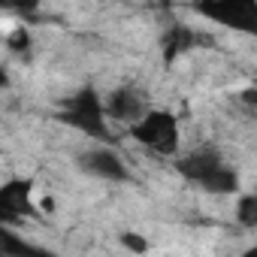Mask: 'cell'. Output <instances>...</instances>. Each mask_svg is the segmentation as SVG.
Returning <instances> with one entry per match:
<instances>
[{
  "mask_svg": "<svg viewBox=\"0 0 257 257\" xmlns=\"http://www.w3.org/2000/svg\"><path fill=\"white\" fill-rule=\"evenodd\" d=\"M176 170H179L188 182L200 185V188L209 191V194H233V191L239 188L236 170L227 167V164H224V155H221L218 149H212V146H203V149L185 155L182 161H176Z\"/></svg>",
  "mask_w": 257,
  "mask_h": 257,
  "instance_id": "obj_1",
  "label": "cell"
},
{
  "mask_svg": "<svg viewBox=\"0 0 257 257\" xmlns=\"http://www.w3.org/2000/svg\"><path fill=\"white\" fill-rule=\"evenodd\" d=\"M58 118L76 131L88 134L91 140H100V143H112V131L106 124V103L100 100V94L94 88H79L67 103L64 109L58 112Z\"/></svg>",
  "mask_w": 257,
  "mask_h": 257,
  "instance_id": "obj_2",
  "label": "cell"
},
{
  "mask_svg": "<svg viewBox=\"0 0 257 257\" xmlns=\"http://www.w3.org/2000/svg\"><path fill=\"white\" fill-rule=\"evenodd\" d=\"M131 134L140 146L161 158H176L179 155V121L173 112L164 109H149L137 124H131Z\"/></svg>",
  "mask_w": 257,
  "mask_h": 257,
  "instance_id": "obj_3",
  "label": "cell"
},
{
  "mask_svg": "<svg viewBox=\"0 0 257 257\" xmlns=\"http://www.w3.org/2000/svg\"><path fill=\"white\" fill-rule=\"evenodd\" d=\"M197 13L230 31L257 37V0H197Z\"/></svg>",
  "mask_w": 257,
  "mask_h": 257,
  "instance_id": "obj_4",
  "label": "cell"
},
{
  "mask_svg": "<svg viewBox=\"0 0 257 257\" xmlns=\"http://www.w3.org/2000/svg\"><path fill=\"white\" fill-rule=\"evenodd\" d=\"M31 182H10L0 191V221L4 224H19L25 221V215H34V203H31Z\"/></svg>",
  "mask_w": 257,
  "mask_h": 257,
  "instance_id": "obj_5",
  "label": "cell"
},
{
  "mask_svg": "<svg viewBox=\"0 0 257 257\" xmlns=\"http://www.w3.org/2000/svg\"><path fill=\"white\" fill-rule=\"evenodd\" d=\"M79 167L85 173H91L97 179H109V182H127V179H131L124 161L115 152H109V149H91V152H85L79 158Z\"/></svg>",
  "mask_w": 257,
  "mask_h": 257,
  "instance_id": "obj_6",
  "label": "cell"
},
{
  "mask_svg": "<svg viewBox=\"0 0 257 257\" xmlns=\"http://www.w3.org/2000/svg\"><path fill=\"white\" fill-rule=\"evenodd\" d=\"M146 112H149L146 97L137 88H115L106 100V115L115 121H124V124H137Z\"/></svg>",
  "mask_w": 257,
  "mask_h": 257,
  "instance_id": "obj_7",
  "label": "cell"
},
{
  "mask_svg": "<svg viewBox=\"0 0 257 257\" xmlns=\"http://www.w3.org/2000/svg\"><path fill=\"white\" fill-rule=\"evenodd\" d=\"M200 40H197V34L191 31V28H185V25H173L167 34H164V61L170 64V61H176L182 52H188V49H194Z\"/></svg>",
  "mask_w": 257,
  "mask_h": 257,
  "instance_id": "obj_8",
  "label": "cell"
},
{
  "mask_svg": "<svg viewBox=\"0 0 257 257\" xmlns=\"http://www.w3.org/2000/svg\"><path fill=\"white\" fill-rule=\"evenodd\" d=\"M236 218L242 227H257V194H248L236 206Z\"/></svg>",
  "mask_w": 257,
  "mask_h": 257,
  "instance_id": "obj_9",
  "label": "cell"
},
{
  "mask_svg": "<svg viewBox=\"0 0 257 257\" xmlns=\"http://www.w3.org/2000/svg\"><path fill=\"white\" fill-rule=\"evenodd\" d=\"M31 251V245H25L22 239H16L13 233H0V254L10 257V254H25Z\"/></svg>",
  "mask_w": 257,
  "mask_h": 257,
  "instance_id": "obj_10",
  "label": "cell"
},
{
  "mask_svg": "<svg viewBox=\"0 0 257 257\" xmlns=\"http://www.w3.org/2000/svg\"><path fill=\"white\" fill-rule=\"evenodd\" d=\"M7 49L25 55V52L31 49V34H28V31H13V34L7 37Z\"/></svg>",
  "mask_w": 257,
  "mask_h": 257,
  "instance_id": "obj_11",
  "label": "cell"
},
{
  "mask_svg": "<svg viewBox=\"0 0 257 257\" xmlns=\"http://www.w3.org/2000/svg\"><path fill=\"white\" fill-rule=\"evenodd\" d=\"M121 245L127 251H134V254H146L149 251V242L143 236H137V233H121Z\"/></svg>",
  "mask_w": 257,
  "mask_h": 257,
  "instance_id": "obj_12",
  "label": "cell"
},
{
  "mask_svg": "<svg viewBox=\"0 0 257 257\" xmlns=\"http://www.w3.org/2000/svg\"><path fill=\"white\" fill-rule=\"evenodd\" d=\"M37 10H40V0H13V13H22L25 19H34Z\"/></svg>",
  "mask_w": 257,
  "mask_h": 257,
  "instance_id": "obj_13",
  "label": "cell"
},
{
  "mask_svg": "<svg viewBox=\"0 0 257 257\" xmlns=\"http://www.w3.org/2000/svg\"><path fill=\"white\" fill-rule=\"evenodd\" d=\"M242 106L257 118V85H251L248 91H242Z\"/></svg>",
  "mask_w": 257,
  "mask_h": 257,
  "instance_id": "obj_14",
  "label": "cell"
},
{
  "mask_svg": "<svg viewBox=\"0 0 257 257\" xmlns=\"http://www.w3.org/2000/svg\"><path fill=\"white\" fill-rule=\"evenodd\" d=\"M40 209H43V212H55V200H52V197H46V200L40 203Z\"/></svg>",
  "mask_w": 257,
  "mask_h": 257,
  "instance_id": "obj_15",
  "label": "cell"
},
{
  "mask_svg": "<svg viewBox=\"0 0 257 257\" xmlns=\"http://www.w3.org/2000/svg\"><path fill=\"white\" fill-rule=\"evenodd\" d=\"M0 7H4V10H13V0H0Z\"/></svg>",
  "mask_w": 257,
  "mask_h": 257,
  "instance_id": "obj_16",
  "label": "cell"
},
{
  "mask_svg": "<svg viewBox=\"0 0 257 257\" xmlns=\"http://www.w3.org/2000/svg\"><path fill=\"white\" fill-rule=\"evenodd\" d=\"M251 254H257V245H254V248H251Z\"/></svg>",
  "mask_w": 257,
  "mask_h": 257,
  "instance_id": "obj_17",
  "label": "cell"
},
{
  "mask_svg": "<svg viewBox=\"0 0 257 257\" xmlns=\"http://www.w3.org/2000/svg\"><path fill=\"white\" fill-rule=\"evenodd\" d=\"M161 4H170V0H161Z\"/></svg>",
  "mask_w": 257,
  "mask_h": 257,
  "instance_id": "obj_18",
  "label": "cell"
}]
</instances>
